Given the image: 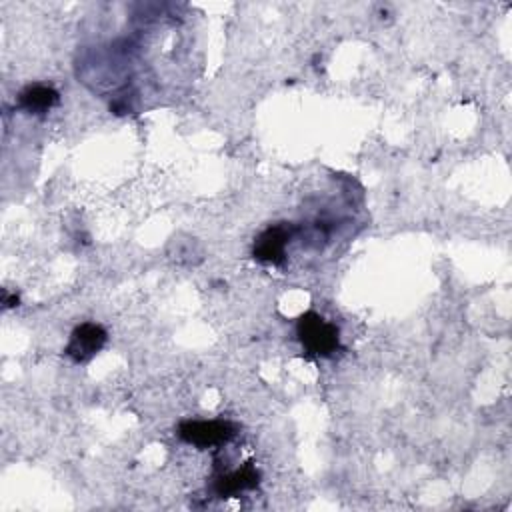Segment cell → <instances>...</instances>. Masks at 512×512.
Returning <instances> with one entry per match:
<instances>
[{"label": "cell", "instance_id": "obj_7", "mask_svg": "<svg viewBox=\"0 0 512 512\" xmlns=\"http://www.w3.org/2000/svg\"><path fill=\"white\" fill-rule=\"evenodd\" d=\"M18 302H20V298H18V294H16V292L2 290V308H4V310L18 306Z\"/></svg>", "mask_w": 512, "mask_h": 512}, {"label": "cell", "instance_id": "obj_4", "mask_svg": "<svg viewBox=\"0 0 512 512\" xmlns=\"http://www.w3.org/2000/svg\"><path fill=\"white\" fill-rule=\"evenodd\" d=\"M108 332L98 322H82L78 324L64 346V356H68L76 364L90 362L106 344Z\"/></svg>", "mask_w": 512, "mask_h": 512}, {"label": "cell", "instance_id": "obj_1", "mask_svg": "<svg viewBox=\"0 0 512 512\" xmlns=\"http://www.w3.org/2000/svg\"><path fill=\"white\" fill-rule=\"evenodd\" d=\"M296 336L306 358H332L342 348L340 328L316 310L298 316Z\"/></svg>", "mask_w": 512, "mask_h": 512}, {"label": "cell", "instance_id": "obj_3", "mask_svg": "<svg viewBox=\"0 0 512 512\" xmlns=\"http://www.w3.org/2000/svg\"><path fill=\"white\" fill-rule=\"evenodd\" d=\"M296 234L290 222H278L264 228L252 244V258L264 266H282L286 262V246Z\"/></svg>", "mask_w": 512, "mask_h": 512}, {"label": "cell", "instance_id": "obj_2", "mask_svg": "<svg viewBox=\"0 0 512 512\" xmlns=\"http://www.w3.org/2000/svg\"><path fill=\"white\" fill-rule=\"evenodd\" d=\"M178 438L198 450L224 446L236 438L238 426L230 420H184L178 424Z\"/></svg>", "mask_w": 512, "mask_h": 512}, {"label": "cell", "instance_id": "obj_6", "mask_svg": "<svg viewBox=\"0 0 512 512\" xmlns=\"http://www.w3.org/2000/svg\"><path fill=\"white\" fill-rule=\"evenodd\" d=\"M58 102H60V92L54 86L40 84V82L26 84L16 96L18 110L32 116H44L54 106H58Z\"/></svg>", "mask_w": 512, "mask_h": 512}, {"label": "cell", "instance_id": "obj_5", "mask_svg": "<svg viewBox=\"0 0 512 512\" xmlns=\"http://www.w3.org/2000/svg\"><path fill=\"white\" fill-rule=\"evenodd\" d=\"M260 480H262V474L256 468V464L254 462H244L240 468L218 474L212 482V492L218 498H234L242 492L256 490Z\"/></svg>", "mask_w": 512, "mask_h": 512}]
</instances>
